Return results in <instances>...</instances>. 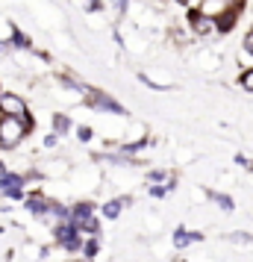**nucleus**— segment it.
<instances>
[{
  "label": "nucleus",
  "instance_id": "1",
  "mask_svg": "<svg viewBox=\"0 0 253 262\" xmlns=\"http://www.w3.org/2000/svg\"><path fill=\"white\" fill-rule=\"evenodd\" d=\"M36 121H24L15 115H0V150H18L33 133Z\"/></svg>",
  "mask_w": 253,
  "mask_h": 262
},
{
  "label": "nucleus",
  "instance_id": "2",
  "mask_svg": "<svg viewBox=\"0 0 253 262\" xmlns=\"http://www.w3.org/2000/svg\"><path fill=\"white\" fill-rule=\"evenodd\" d=\"M50 236H53V245H56V248L65 250V253H71V256H77V253L83 250V242H85V233L80 230V224H77L74 218L53 224L50 227Z\"/></svg>",
  "mask_w": 253,
  "mask_h": 262
},
{
  "label": "nucleus",
  "instance_id": "3",
  "mask_svg": "<svg viewBox=\"0 0 253 262\" xmlns=\"http://www.w3.org/2000/svg\"><path fill=\"white\" fill-rule=\"evenodd\" d=\"M83 103L88 109L100 112V115H112V118H124V115H127L124 103L115 100V97L109 95V92H103V89H88V95L83 97Z\"/></svg>",
  "mask_w": 253,
  "mask_h": 262
},
{
  "label": "nucleus",
  "instance_id": "4",
  "mask_svg": "<svg viewBox=\"0 0 253 262\" xmlns=\"http://www.w3.org/2000/svg\"><path fill=\"white\" fill-rule=\"evenodd\" d=\"M0 112L3 115H15V118H24V121H36L33 112H30L27 97L12 92V89H0Z\"/></svg>",
  "mask_w": 253,
  "mask_h": 262
},
{
  "label": "nucleus",
  "instance_id": "5",
  "mask_svg": "<svg viewBox=\"0 0 253 262\" xmlns=\"http://www.w3.org/2000/svg\"><path fill=\"white\" fill-rule=\"evenodd\" d=\"M27 186H30V177L21 174V171H6V174L0 177V194H3L6 201H24Z\"/></svg>",
  "mask_w": 253,
  "mask_h": 262
},
{
  "label": "nucleus",
  "instance_id": "6",
  "mask_svg": "<svg viewBox=\"0 0 253 262\" xmlns=\"http://www.w3.org/2000/svg\"><path fill=\"white\" fill-rule=\"evenodd\" d=\"M50 206H53V198L44 194V191H33V194H27L24 198V209L30 218H36V221H44L50 215Z\"/></svg>",
  "mask_w": 253,
  "mask_h": 262
},
{
  "label": "nucleus",
  "instance_id": "7",
  "mask_svg": "<svg viewBox=\"0 0 253 262\" xmlns=\"http://www.w3.org/2000/svg\"><path fill=\"white\" fill-rule=\"evenodd\" d=\"M239 6H244V3H239V0H200L194 9L200 15H206V18H224L227 12H233V9H239Z\"/></svg>",
  "mask_w": 253,
  "mask_h": 262
},
{
  "label": "nucleus",
  "instance_id": "8",
  "mask_svg": "<svg viewBox=\"0 0 253 262\" xmlns=\"http://www.w3.org/2000/svg\"><path fill=\"white\" fill-rule=\"evenodd\" d=\"M127 206H133V194H118V198H109V201L100 203V215L106 221H115V218H121V212Z\"/></svg>",
  "mask_w": 253,
  "mask_h": 262
},
{
  "label": "nucleus",
  "instance_id": "9",
  "mask_svg": "<svg viewBox=\"0 0 253 262\" xmlns=\"http://www.w3.org/2000/svg\"><path fill=\"white\" fill-rule=\"evenodd\" d=\"M203 242V233L200 230H189V227H174L171 233V245L177 250H186L189 245H200Z\"/></svg>",
  "mask_w": 253,
  "mask_h": 262
},
{
  "label": "nucleus",
  "instance_id": "10",
  "mask_svg": "<svg viewBox=\"0 0 253 262\" xmlns=\"http://www.w3.org/2000/svg\"><path fill=\"white\" fill-rule=\"evenodd\" d=\"M97 212H100V206H97L95 201H85L83 198V201L71 203V218L77 221V224H83L85 218H91V215H97Z\"/></svg>",
  "mask_w": 253,
  "mask_h": 262
},
{
  "label": "nucleus",
  "instance_id": "11",
  "mask_svg": "<svg viewBox=\"0 0 253 262\" xmlns=\"http://www.w3.org/2000/svg\"><path fill=\"white\" fill-rule=\"evenodd\" d=\"M174 191H177V177L171 174L165 183H150V186H147V198H153V201H165V198L174 194Z\"/></svg>",
  "mask_w": 253,
  "mask_h": 262
},
{
  "label": "nucleus",
  "instance_id": "12",
  "mask_svg": "<svg viewBox=\"0 0 253 262\" xmlns=\"http://www.w3.org/2000/svg\"><path fill=\"white\" fill-rule=\"evenodd\" d=\"M74 127H77V124H74L65 112H53V115H50V130H53V133L68 136V133H74Z\"/></svg>",
  "mask_w": 253,
  "mask_h": 262
},
{
  "label": "nucleus",
  "instance_id": "13",
  "mask_svg": "<svg viewBox=\"0 0 253 262\" xmlns=\"http://www.w3.org/2000/svg\"><path fill=\"white\" fill-rule=\"evenodd\" d=\"M206 198H209V201L215 203V206L221 209V212H233V209H236V201L229 198L227 191H206Z\"/></svg>",
  "mask_w": 253,
  "mask_h": 262
},
{
  "label": "nucleus",
  "instance_id": "14",
  "mask_svg": "<svg viewBox=\"0 0 253 262\" xmlns=\"http://www.w3.org/2000/svg\"><path fill=\"white\" fill-rule=\"evenodd\" d=\"M241 9H244V6H239V9H233V12H227L224 18H218V30H221V36H227V33H233V30H236Z\"/></svg>",
  "mask_w": 253,
  "mask_h": 262
},
{
  "label": "nucleus",
  "instance_id": "15",
  "mask_svg": "<svg viewBox=\"0 0 253 262\" xmlns=\"http://www.w3.org/2000/svg\"><path fill=\"white\" fill-rule=\"evenodd\" d=\"M80 256H83V259H91V262H95L97 256H100V238H97V236H85Z\"/></svg>",
  "mask_w": 253,
  "mask_h": 262
},
{
  "label": "nucleus",
  "instance_id": "16",
  "mask_svg": "<svg viewBox=\"0 0 253 262\" xmlns=\"http://www.w3.org/2000/svg\"><path fill=\"white\" fill-rule=\"evenodd\" d=\"M74 136H77L80 144H88L91 139H95V130H91L88 124H77V127H74Z\"/></svg>",
  "mask_w": 253,
  "mask_h": 262
},
{
  "label": "nucleus",
  "instance_id": "17",
  "mask_svg": "<svg viewBox=\"0 0 253 262\" xmlns=\"http://www.w3.org/2000/svg\"><path fill=\"white\" fill-rule=\"evenodd\" d=\"M239 89L241 92H247V95H253V68L239 71Z\"/></svg>",
  "mask_w": 253,
  "mask_h": 262
},
{
  "label": "nucleus",
  "instance_id": "18",
  "mask_svg": "<svg viewBox=\"0 0 253 262\" xmlns=\"http://www.w3.org/2000/svg\"><path fill=\"white\" fill-rule=\"evenodd\" d=\"M171 177V171H165V168H150V171H147V186H150V183H165V180Z\"/></svg>",
  "mask_w": 253,
  "mask_h": 262
},
{
  "label": "nucleus",
  "instance_id": "19",
  "mask_svg": "<svg viewBox=\"0 0 253 262\" xmlns=\"http://www.w3.org/2000/svg\"><path fill=\"white\" fill-rule=\"evenodd\" d=\"M229 242H236V245H250V242H253V236H250V233H241V230H239V233H229Z\"/></svg>",
  "mask_w": 253,
  "mask_h": 262
},
{
  "label": "nucleus",
  "instance_id": "20",
  "mask_svg": "<svg viewBox=\"0 0 253 262\" xmlns=\"http://www.w3.org/2000/svg\"><path fill=\"white\" fill-rule=\"evenodd\" d=\"M241 50H247V53L253 56V27L244 33V36H241Z\"/></svg>",
  "mask_w": 253,
  "mask_h": 262
},
{
  "label": "nucleus",
  "instance_id": "21",
  "mask_svg": "<svg viewBox=\"0 0 253 262\" xmlns=\"http://www.w3.org/2000/svg\"><path fill=\"white\" fill-rule=\"evenodd\" d=\"M59 139H62L59 133H53V130H50L48 136H44V142H41V144H44V147L50 150V147H56V144H59Z\"/></svg>",
  "mask_w": 253,
  "mask_h": 262
},
{
  "label": "nucleus",
  "instance_id": "22",
  "mask_svg": "<svg viewBox=\"0 0 253 262\" xmlns=\"http://www.w3.org/2000/svg\"><path fill=\"white\" fill-rule=\"evenodd\" d=\"M6 171H9V168H6V162H3V159H0V177H3Z\"/></svg>",
  "mask_w": 253,
  "mask_h": 262
},
{
  "label": "nucleus",
  "instance_id": "23",
  "mask_svg": "<svg viewBox=\"0 0 253 262\" xmlns=\"http://www.w3.org/2000/svg\"><path fill=\"white\" fill-rule=\"evenodd\" d=\"M174 3H177V6H189V3H192V0H174Z\"/></svg>",
  "mask_w": 253,
  "mask_h": 262
},
{
  "label": "nucleus",
  "instance_id": "24",
  "mask_svg": "<svg viewBox=\"0 0 253 262\" xmlns=\"http://www.w3.org/2000/svg\"><path fill=\"white\" fill-rule=\"evenodd\" d=\"M150 3H168V0H150Z\"/></svg>",
  "mask_w": 253,
  "mask_h": 262
},
{
  "label": "nucleus",
  "instance_id": "25",
  "mask_svg": "<svg viewBox=\"0 0 253 262\" xmlns=\"http://www.w3.org/2000/svg\"><path fill=\"white\" fill-rule=\"evenodd\" d=\"M106 3H109V6H112V3H118V0H106Z\"/></svg>",
  "mask_w": 253,
  "mask_h": 262
},
{
  "label": "nucleus",
  "instance_id": "26",
  "mask_svg": "<svg viewBox=\"0 0 253 262\" xmlns=\"http://www.w3.org/2000/svg\"><path fill=\"white\" fill-rule=\"evenodd\" d=\"M239 3H244V0H239Z\"/></svg>",
  "mask_w": 253,
  "mask_h": 262
},
{
  "label": "nucleus",
  "instance_id": "27",
  "mask_svg": "<svg viewBox=\"0 0 253 262\" xmlns=\"http://www.w3.org/2000/svg\"><path fill=\"white\" fill-rule=\"evenodd\" d=\"M0 115H3V112H0Z\"/></svg>",
  "mask_w": 253,
  "mask_h": 262
}]
</instances>
